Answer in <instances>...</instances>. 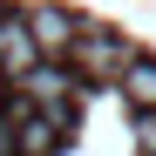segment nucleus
<instances>
[{
	"mask_svg": "<svg viewBox=\"0 0 156 156\" xmlns=\"http://www.w3.org/2000/svg\"><path fill=\"white\" fill-rule=\"evenodd\" d=\"M68 61L82 68L88 82H122V75L136 68V48H129L122 34H109V27H82V41H75Z\"/></svg>",
	"mask_w": 156,
	"mask_h": 156,
	"instance_id": "1",
	"label": "nucleus"
},
{
	"mask_svg": "<svg viewBox=\"0 0 156 156\" xmlns=\"http://www.w3.org/2000/svg\"><path fill=\"white\" fill-rule=\"evenodd\" d=\"M122 95H129V109L136 115H156V61H136L122 75Z\"/></svg>",
	"mask_w": 156,
	"mask_h": 156,
	"instance_id": "5",
	"label": "nucleus"
},
{
	"mask_svg": "<svg viewBox=\"0 0 156 156\" xmlns=\"http://www.w3.org/2000/svg\"><path fill=\"white\" fill-rule=\"evenodd\" d=\"M20 102H34L48 122H68V75L61 68H34L27 82H20Z\"/></svg>",
	"mask_w": 156,
	"mask_h": 156,
	"instance_id": "3",
	"label": "nucleus"
},
{
	"mask_svg": "<svg viewBox=\"0 0 156 156\" xmlns=\"http://www.w3.org/2000/svg\"><path fill=\"white\" fill-rule=\"evenodd\" d=\"M34 68H41V48L27 34V20H7V27H0V75H7V82H27Z\"/></svg>",
	"mask_w": 156,
	"mask_h": 156,
	"instance_id": "2",
	"label": "nucleus"
},
{
	"mask_svg": "<svg viewBox=\"0 0 156 156\" xmlns=\"http://www.w3.org/2000/svg\"><path fill=\"white\" fill-rule=\"evenodd\" d=\"M55 129H61V122L27 115V122H20V156H48V149H55Z\"/></svg>",
	"mask_w": 156,
	"mask_h": 156,
	"instance_id": "6",
	"label": "nucleus"
},
{
	"mask_svg": "<svg viewBox=\"0 0 156 156\" xmlns=\"http://www.w3.org/2000/svg\"><path fill=\"white\" fill-rule=\"evenodd\" d=\"M136 149H143V156H156V115H143V122H136Z\"/></svg>",
	"mask_w": 156,
	"mask_h": 156,
	"instance_id": "7",
	"label": "nucleus"
},
{
	"mask_svg": "<svg viewBox=\"0 0 156 156\" xmlns=\"http://www.w3.org/2000/svg\"><path fill=\"white\" fill-rule=\"evenodd\" d=\"M27 34H34V48H41V55H75V41H82V27H75L61 7H41V14L27 20Z\"/></svg>",
	"mask_w": 156,
	"mask_h": 156,
	"instance_id": "4",
	"label": "nucleus"
}]
</instances>
